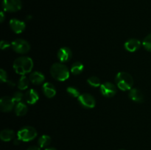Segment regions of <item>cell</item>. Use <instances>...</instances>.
<instances>
[{
  "label": "cell",
  "mask_w": 151,
  "mask_h": 150,
  "mask_svg": "<svg viewBox=\"0 0 151 150\" xmlns=\"http://www.w3.org/2000/svg\"><path fill=\"white\" fill-rule=\"evenodd\" d=\"M13 67L16 73L25 75L30 72L33 68V61L29 57H20L14 60Z\"/></svg>",
  "instance_id": "6da1fadb"
},
{
  "label": "cell",
  "mask_w": 151,
  "mask_h": 150,
  "mask_svg": "<svg viewBox=\"0 0 151 150\" xmlns=\"http://www.w3.org/2000/svg\"><path fill=\"white\" fill-rule=\"evenodd\" d=\"M45 79V76L39 71H34L29 75V81L34 85H40Z\"/></svg>",
  "instance_id": "2e32d148"
},
{
  "label": "cell",
  "mask_w": 151,
  "mask_h": 150,
  "mask_svg": "<svg viewBox=\"0 0 151 150\" xmlns=\"http://www.w3.org/2000/svg\"><path fill=\"white\" fill-rule=\"evenodd\" d=\"M27 150H41V149L40 147L35 146H29Z\"/></svg>",
  "instance_id": "83f0119b"
},
{
  "label": "cell",
  "mask_w": 151,
  "mask_h": 150,
  "mask_svg": "<svg viewBox=\"0 0 151 150\" xmlns=\"http://www.w3.org/2000/svg\"><path fill=\"white\" fill-rule=\"evenodd\" d=\"M15 101L13 97L3 96L0 99V109L4 113L10 112L14 107Z\"/></svg>",
  "instance_id": "9c48e42d"
},
{
  "label": "cell",
  "mask_w": 151,
  "mask_h": 150,
  "mask_svg": "<svg viewBox=\"0 0 151 150\" xmlns=\"http://www.w3.org/2000/svg\"><path fill=\"white\" fill-rule=\"evenodd\" d=\"M66 91L68 94L72 97H79L81 94H80V91L77 88L74 86H69L66 88Z\"/></svg>",
  "instance_id": "603a6c76"
},
{
  "label": "cell",
  "mask_w": 151,
  "mask_h": 150,
  "mask_svg": "<svg viewBox=\"0 0 151 150\" xmlns=\"http://www.w3.org/2000/svg\"><path fill=\"white\" fill-rule=\"evenodd\" d=\"M10 26L15 33H22L25 29L26 24L22 21L16 19H13L10 21Z\"/></svg>",
  "instance_id": "7c38bea8"
},
{
  "label": "cell",
  "mask_w": 151,
  "mask_h": 150,
  "mask_svg": "<svg viewBox=\"0 0 151 150\" xmlns=\"http://www.w3.org/2000/svg\"><path fill=\"white\" fill-rule=\"evenodd\" d=\"M84 66L81 62H75L72 65L71 67V72L74 75H78L83 71Z\"/></svg>",
  "instance_id": "ffe728a7"
},
{
  "label": "cell",
  "mask_w": 151,
  "mask_h": 150,
  "mask_svg": "<svg viewBox=\"0 0 151 150\" xmlns=\"http://www.w3.org/2000/svg\"><path fill=\"white\" fill-rule=\"evenodd\" d=\"M0 79H1V82H7V73L3 69H1V70H0Z\"/></svg>",
  "instance_id": "484cf974"
},
{
  "label": "cell",
  "mask_w": 151,
  "mask_h": 150,
  "mask_svg": "<svg viewBox=\"0 0 151 150\" xmlns=\"http://www.w3.org/2000/svg\"><path fill=\"white\" fill-rule=\"evenodd\" d=\"M50 74L55 79L61 82L69 77V71L67 66L60 63H55L51 66Z\"/></svg>",
  "instance_id": "7a4b0ae2"
},
{
  "label": "cell",
  "mask_w": 151,
  "mask_h": 150,
  "mask_svg": "<svg viewBox=\"0 0 151 150\" xmlns=\"http://www.w3.org/2000/svg\"><path fill=\"white\" fill-rule=\"evenodd\" d=\"M119 150H125V149H119Z\"/></svg>",
  "instance_id": "4dcf8cb0"
},
{
  "label": "cell",
  "mask_w": 151,
  "mask_h": 150,
  "mask_svg": "<svg viewBox=\"0 0 151 150\" xmlns=\"http://www.w3.org/2000/svg\"><path fill=\"white\" fill-rule=\"evenodd\" d=\"M142 45L146 50L151 52V33L145 38V39L143 40Z\"/></svg>",
  "instance_id": "cb8c5ba5"
},
{
  "label": "cell",
  "mask_w": 151,
  "mask_h": 150,
  "mask_svg": "<svg viewBox=\"0 0 151 150\" xmlns=\"http://www.w3.org/2000/svg\"><path fill=\"white\" fill-rule=\"evenodd\" d=\"M10 44H9L8 42L5 41H1V44H0V47H1V49H7L8 47L10 46Z\"/></svg>",
  "instance_id": "4316f807"
},
{
  "label": "cell",
  "mask_w": 151,
  "mask_h": 150,
  "mask_svg": "<svg viewBox=\"0 0 151 150\" xmlns=\"http://www.w3.org/2000/svg\"><path fill=\"white\" fill-rule=\"evenodd\" d=\"M100 91L105 97L111 98L116 94V87L110 82H106L100 85Z\"/></svg>",
  "instance_id": "ba28073f"
},
{
  "label": "cell",
  "mask_w": 151,
  "mask_h": 150,
  "mask_svg": "<svg viewBox=\"0 0 151 150\" xmlns=\"http://www.w3.org/2000/svg\"><path fill=\"white\" fill-rule=\"evenodd\" d=\"M0 15H1V22H3V21H4V13H3V12H1Z\"/></svg>",
  "instance_id": "f1b7e54d"
},
{
  "label": "cell",
  "mask_w": 151,
  "mask_h": 150,
  "mask_svg": "<svg viewBox=\"0 0 151 150\" xmlns=\"http://www.w3.org/2000/svg\"><path fill=\"white\" fill-rule=\"evenodd\" d=\"M27 106L24 104V102H17V104L15 106V113H16V116H23L26 115L27 113Z\"/></svg>",
  "instance_id": "ac0fdd59"
},
{
  "label": "cell",
  "mask_w": 151,
  "mask_h": 150,
  "mask_svg": "<svg viewBox=\"0 0 151 150\" xmlns=\"http://www.w3.org/2000/svg\"><path fill=\"white\" fill-rule=\"evenodd\" d=\"M78 101L85 108H93L95 107L96 101L94 97L89 94H83L78 97Z\"/></svg>",
  "instance_id": "52a82bcc"
},
{
  "label": "cell",
  "mask_w": 151,
  "mask_h": 150,
  "mask_svg": "<svg viewBox=\"0 0 151 150\" xmlns=\"http://www.w3.org/2000/svg\"><path fill=\"white\" fill-rule=\"evenodd\" d=\"M21 0H3L2 7L4 11L15 13L22 9Z\"/></svg>",
  "instance_id": "8992f818"
},
{
  "label": "cell",
  "mask_w": 151,
  "mask_h": 150,
  "mask_svg": "<svg viewBox=\"0 0 151 150\" xmlns=\"http://www.w3.org/2000/svg\"><path fill=\"white\" fill-rule=\"evenodd\" d=\"M72 55V51L68 47H61L60 49L58 51L57 56L58 58L59 59L60 62L62 63H66V62H68L71 59Z\"/></svg>",
  "instance_id": "30bf717a"
},
{
  "label": "cell",
  "mask_w": 151,
  "mask_h": 150,
  "mask_svg": "<svg viewBox=\"0 0 151 150\" xmlns=\"http://www.w3.org/2000/svg\"><path fill=\"white\" fill-rule=\"evenodd\" d=\"M42 91L44 92V95L48 98H52L55 96L56 94V89L53 84L50 83V82H45L43 85Z\"/></svg>",
  "instance_id": "5bb4252c"
},
{
  "label": "cell",
  "mask_w": 151,
  "mask_h": 150,
  "mask_svg": "<svg viewBox=\"0 0 151 150\" xmlns=\"http://www.w3.org/2000/svg\"><path fill=\"white\" fill-rule=\"evenodd\" d=\"M24 99L29 104H34L38 101L39 96L36 91L34 89H29L24 94Z\"/></svg>",
  "instance_id": "4fadbf2b"
},
{
  "label": "cell",
  "mask_w": 151,
  "mask_h": 150,
  "mask_svg": "<svg viewBox=\"0 0 151 150\" xmlns=\"http://www.w3.org/2000/svg\"><path fill=\"white\" fill-rule=\"evenodd\" d=\"M23 96H24V94L22 93L16 92L13 94V99L15 101V102H20L22 100V99H23Z\"/></svg>",
  "instance_id": "d4e9b609"
},
{
  "label": "cell",
  "mask_w": 151,
  "mask_h": 150,
  "mask_svg": "<svg viewBox=\"0 0 151 150\" xmlns=\"http://www.w3.org/2000/svg\"><path fill=\"white\" fill-rule=\"evenodd\" d=\"M116 86L122 91H128L132 88L134 85V79L128 72L120 71L115 77Z\"/></svg>",
  "instance_id": "3957f363"
},
{
  "label": "cell",
  "mask_w": 151,
  "mask_h": 150,
  "mask_svg": "<svg viewBox=\"0 0 151 150\" xmlns=\"http://www.w3.org/2000/svg\"><path fill=\"white\" fill-rule=\"evenodd\" d=\"M87 82L91 86L94 87V88H97V87H99L100 85V79L97 76H92L88 78Z\"/></svg>",
  "instance_id": "7402d4cb"
},
{
  "label": "cell",
  "mask_w": 151,
  "mask_h": 150,
  "mask_svg": "<svg viewBox=\"0 0 151 150\" xmlns=\"http://www.w3.org/2000/svg\"><path fill=\"white\" fill-rule=\"evenodd\" d=\"M11 47L13 51L19 54H25V53H27L30 49L29 44L24 39L15 40L12 42Z\"/></svg>",
  "instance_id": "5b68a950"
},
{
  "label": "cell",
  "mask_w": 151,
  "mask_h": 150,
  "mask_svg": "<svg viewBox=\"0 0 151 150\" xmlns=\"http://www.w3.org/2000/svg\"><path fill=\"white\" fill-rule=\"evenodd\" d=\"M124 46L127 51H130V52H134L140 48L141 42L139 40L137 39V38H131L125 41Z\"/></svg>",
  "instance_id": "8fae6325"
},
{
  "label": "cell",
  "mask_w": 151,
  "mask_h": 150,
  "mask_svg": "<svg viewBox=\"0 0 151 150\" xmlns=\"http://www.w3.org/2000/svg\"><path fill=\"white\" fill-rule=\"evenodd\" d=\"M18 138L21 141L28 142L35 139L37 136V131L34 127L30 126H26L21 128L17 133Z\"/></svg>",
  "instance_id": "277c9868"
},
{
  "label": "cell",
  "mask_w": 151,
  "mask_h": 150,
  "mask_svg": "<svg viewBox=\"0 0 151 150\" xmlns=\"http://www.w3.org/2000/svg\"><path fill=\"white\" fill-rule=\"evenodd\" d=\"M29 85V79L25 75H22L18 83V88L20 90H25Z\"/></svg>",
  "instance_id": "44dd1931"
},
{
  "label": "cell",
  "mask_w": 151,
  "mask_h": 150,
  "mask_svg": "<svg viewBox=\"0 0 151 150\" xmlns=\"http://www.w3.org/2000/svg\"><path fill=\"white\" fill-rule=\"evenodd\" d=\"M15 137L14 131L10 129H4L0 132V138L2 141L8 142L13 140Z\"/></svg>",
  "instance_id": "e0dca14e"
},
{
  "label": "cell",
  "mask_w": 151,
  "mask_h": 150,
  "mask_svg": "<svg viewBox=\"0 0 151 150\" xmlns=\"http://www.w3.org/2000/svg\"><path fill=\"white\" fill-rule=\"evenodd\" d=\"M129 97L136 102H142L144 101V95L137 88H131L129 92Z\"/></svg>",
  "instance_id": "9a60e30c"
},
{
  "label": "cell",
  "mask_w": 151,
  "mask_h": 150,
  "mask_svg": "<svg viewBox=\"0 0 151 150\" xmlns=\"http://www.w3.org/2000/svg\"><path fill=\"white\" fill-rule=\"evenodd\" d=\"M51 143V138L47 135H43L39 138L38 141V144L40 148H45L47 147Z\"/></svg>",
  "instance_id": "d6986e66"
},
{
  "label": "cell",
  "mask_w": 151,
  "mask_h": 150,
  "mask_svg": "<svg viewBox=\"0 0 151 150\" xmlns=\"http://www.w3.org/2000/svg\"><path fill=\"white\" fill-rule=\"evenodd\" d=\"M45 150H57L55 148H54V147H49V148H47L45 149Z\"/></svg>",
  "instance_id": "f546056e"
}]
</instances>
